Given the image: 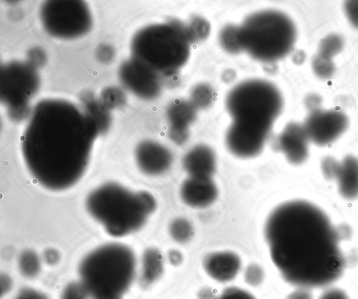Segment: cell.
Returning a JSON list of instances; mask_svg holds the SVG:
<instances>
[{
  "label": "cell",
  "instance_id": "cell-1",
  "mask_svg": "<svg viewBox=\"0 0 358 299\" xmlns=\"http://www.w3.org/2000/svg\"><path fill=\"white\" fill-rule=\"evenodd\" d=\"M271 259L283 279L301 288L327 286L342 275L340 235L315 204L294 200L278 205L264 228Z\"/></svg>",
  "mask_w": 358,
  "mask_h": 299
},
{
  "label": "cell",
  "instance_id": "cell-2",
  "mask_svg": "<svg viewBox=\"0 0 358 299\" xmlns=\"http://www.w3.org/2000/svg\"><path fill=\"white\" fill-rule=\"evenodd\" d=\"M98 129L71 103L47 100L33 110L22 140L23 159L44 188L64 191L84 175Z\"/></svg>",
  "mask_w": 358,
  "mask_h": 299
},
{
  "label": "cell",
  "instance_id": "cell-3",
  "mask_svg": "<svg viewBox=\"0 0 358 299\" xmlns=\"http://www.w3.org/2000/svg\"><path fill=\"white\" fill-rule=\"evenodd\" d=\"M85 206L91 217L108 234L123 237L140 230L157 203L146 191H133L116 182H106L87 196Z\"/></svg>",
  "mask_w": 358,
  "mask_h": 299
},
{
  "label": "cell",
  "instance_id": "cell-4",
  "mask_svg": "<svg viewBox=\"0 0 358 299\" xmlns=\"http://www.w3.org/2000/svg\"><path fill=\"white\" fill-rule=\"evenodd\" d=\"M136 267L134 253L128 246L105 244L83 258L80 282L91 299H122L134 279Z\"/></svg>",
  "mask_w": 358,
  "mask_h": 299
},
{
  "label": "cell",
  "instance_id": "cell-5",
  "mask_svg": "<svg viewBox=\"0 0 358 299\" xmlns=\"http://www.w3.org/2000/svg\"><path fill=\"white\" fill-rule=\"evenodd\" d=\"M191 39L187 29L177 22L148 26L132 42L134 59L157 75H171L187 61Z\"/></svg>",
  "mask_w": 358,
  "mask_h": 299
},
{
  "label": "cell",
  "instance_id": "cell-6",
  "mask_svg": "<svg viewBox=\"0 0 358 299\" xmlns=\"http://www.w3.org/2000/svg\"><path fill=\"white\" fill-rule=\"evenodd\" d=\"M226 104L233 124L268 137L282 110V98L271 83L253 79L234 87Z\"/></svg>",
  "mask_w": 358,
  "mask_h": 299
},
{
  "label": "cell",
  "instance_id": "cell-7",
  "mask_svg": "<svg viewBox=\"0 0 358 299\" xmlns=\"http://www.w3.org/2000/svg\"><path fill=\"white\" fill-rule=\"evenodd\" d=\"M243 50L262 61L286 56L293 48L296 29L292 20L277 10L255 13L239 27Z\"/></svg>",
  "mask_w": 358,
  "mask_h": 299
},
{
  "label": "cell",
  "instance_id": "cell-8",
  "mask_svg": "<svg viewBox=\"0 0 358 299\" xmlns=\"http://www.w3.org/2000/svg\"><path fill=\"white\" fill-rule=\"evenodd\" d=\"M41 20L46 30L55 36L74 38L90 27V15L80 1H49L41 8Z\"/></svg>",
  "mask_w": 358,
  "mask_h": 299
},
{
  "label": "cell",
  "instance_id": "cell-9",
  "mask_svg": "<svg viewBox=\"0 0 358 299\" xmlns=\"http://www.w3.org/2000/svg\"><path fill=\"white\" fill-rule=\"evenodd\" d=\"M4 72L5 75L2 76H5L6 89L11 88L6 92V96L12 92L6 99V102L10 101L9 115L15 121L22 120L29 115L25 101L36 88V75L29 66L20 64L6 66Z\"/></svg>",
  "mask_w": 358,
  "mask_h": 299
},
{
  "label": "cell",
  "instance_id": "cell-10",
  "mask_svg": "<svg viewBox=\"0 0 358 299\" xmlns=\"http://www.w3.org/2000/svg\"><path fill=\"white\" fill-rule=\"evenodd\" d=\"M310 142L325 146L336 140L347 129V116L339 110H312L303 124Z\"/></svg>",
  "mask_w": 358,
  "mask_h": 299
},
{
  "label": "cell",
  "instance_id": "cell-11",
  "mask_svg": "<svg viewBox=\"0 0 358 299\" xmlns=\"http://www.w3.org/2000/svg\"><path fill=\"white\" fill-rule=\"evenodd\" d=\"M321 168L327 180L335 181L340 194L346 199L358 197V159L348 155L338 161L333 157L324 158Z\"/></svg>",
  "mask_w": 358,
  "mask_h": 299
},
{
  "label": "cell",
  "instance_id": "cell-12",
  "mask_svg": "<svg viewBox=\"0 0 358 299\" xmlns=\"http://www.w3.org/2000/svg\"><path fill=\"white\" fill-rule=\"evenodd\" d=\"M159 75L132 59L122 66L120 78L126 87L143 99H153L160 92Z\"/></svg>",
  "mask_w": 358,
  "mask_h": 299
},
{
  "label": "cell",
  "instance_id": "cell-13",
  "mask_svg": "<svg viewBox=\"0 0 358 299\" xmlns=\"http://www.w3.org/2000/svg\"><path fill=\"white\" fill-rule=\"evenodd\" d=\"M135 159L142 173L159 175L169 169L173 156L170 150L162 144L153 140H144L136 148Z\"/></svg>",
  "mask_w": 358,
  "mask_h": 299
},
{
  "label": "cell",
  "instance_id": "cell-14",
  "mask_svg": "<svg viewBox=\"0 0 358 299\" xmlns=\"http://www.w3.org/2000/svg\"><path fill=\"white\" fill-rule=\"evenodd\" d=\"M309 139L303 124L291 122L277 138V147L287 161L295 165L303 163L308 156Z\"/></svg>",
  "mask_w": 358,
  "mask_h": 299
},
{
  "label": "cell",
  "instance_id": "cell-15",
  "mask_svg": "<svg viewBox=\"0 0 358 299\" xmlns=\"http://www.w3.org/2000/svg\"><path fill=\"white\" fill-rule=\"evenodd\" d=\"M267 137L259 133L231 124L226 133V143L229 150L241 158L253 157L264 148Z\"/></svg>",
  "mask_w": 358,
  "mask_h": 299
},
{
  "label": "cell",
  "instance_id": "cell-16",
  "mask_svg": "<svg viewBox=\"0 0 358 299\" xmlns=\"http://www.w3.org/2000/svg\"><path fill=\"white\" fill-rule=\"evenodd\" d=\"M217 195V187L211 177L189 176L180 187L182 201L192 207H206L216 200Z\"/></svg>",
  "mask_w": 358,
  "mask_h": 299
},
{
  "label": "cell",
  "instance_id": "cell-17",
  "mask_svg": "<svg viewBox=\"0 0 358 299\" xmlns=\"http://www.w3.org/2000/svg\"><path fill=\"white\" fill-rule=\"evenodd\" d=\"M203 266L206 272L213 279L227 282L238 275L241 268V261L232 251H216L204 257Z\"/></svg>",
  "mask_w": 358,
  "mask_h": 299
},
{
  "label": "cell",
  "instance_id": "cell-18",
  "mask_svg": "<svg viewBox=\"0 0 358 299\" xmlns=\"http://www.w3.org/2000/svg\"><path fill=\"white\" fill-rule=\"evenodd\" d=\"M167 118L170 124V138L177 144H182L188 138L189 126L196 118V108L191 102L175 101L167 110Z\"/></svg>",
  "mask_w": 358,
  "mask_h": 299
},
{
  "label": "cell",
  "instance_id": "cell-19",
  "mask_svg": "<svg viewBox=\"0 0 358 299\" xmlns=\"http://www.w3.org/2000/svg\"><path fill=\"white\" fill-rule=\"evenodd\" d=\"M182 166L189 176L211 177L216 169L215 154L208 146L198 145L185 155Z\"/></svg>",
  "mask_w": 358,
  "mask_h": 299
},
{
  "label": "cell",
  "instance_id": "cell-20",
  "mask_svg": "<svg viewBox=\"0 0 358 299\" xmlns=\"http://www.w3.org/2000/svg\"><path fill=\"white\" fill-rule=\"evenodd\" d=\"M163 272L164 262L162 253L153 247L145 249L141 259V284L145 287L152 284L159 279Z\"/></svg>",
  "mask_w": 358,
  "mask_h": 299
},
{
  "label": "cell",
  "instance_id": "cell-21",
  "mask_svg": "<svg viewBox=\"0 0 358 299\" xmlns=\"http://www.w3.org/2000/svg\"><path fill=\"white\" fill-rule=\"evenodd\" d=\"M18 268L24 277H36L41 271L39 256L33 250L26 249L23 251L18 258Z\"/></svg>",
  "mask_w": 358,
  "mask_h": 299
},
{
  "label": "cell",
  "instance_id": "cell-22",
  "mask_svg": "<svg viewBox=\"0 0 358 299\" xmlns=\"http://www.w3.org/2000/svg\"><path fill=\"white\" fill-rule=\"evenodd\" d=\"M220 40L223 48L230 53H237L243 50L239 27L227 26L222 30Z\"/></svg>",
  "mask_w": 358,
  "mask_h": 299
},
{
  "label": "cell",
  "instance_id": "cell-23",
  "mask_svg": "<svg viewBox=\"0 0 358 299\" xmlns=\"http://www.w3.org/2000/svg\"><path fill=\"white\" fill-rule=\"evenodd\" d=\"M169 233L171 238L179 243L187 242L193 233L192 226L185 218L173 219L169 226Z\"/></svg>",
  "mask_w": 358,
  "mask_h": 299
},
{
  "label": "cell",
  "instance_id": "cell-24",
  "mask_svg": "<svg viewBox=\"0 0 358 299\" xmlns=\"http://www.w3.org/2000/svg\"><path fill=\"white\" fill-rule=\"evenodd\" d=\"M343 44L342 39L338 36L329 35L321 41L319 45L318 56L331 59L341 51Z\"/></svg>",
  "mask_w": 358,
  "mask_h": 299
},
{
  "label": "cell",
  "instance_id": "cell-25",
  "mask_svg": "<svg viewBox=\"0 0 358 299\" xmlns=\"http://www.w3.org/2000/svg\"><path fill=\"white\" fill-rule=\"evenodd\" d=\"M213 99V91L206 85H199L192 93V103L196 108H204L210 105Z\"/></svg>",
  "mask_w": 358,
  "mask_h": 299
},
{
  "label": "cell",
  "instance_id": "cell-26",
  "mask_svg": "<svg viewBox=\"0 0 358 299\" xmlns=\"http://www.w3.org/2000/svg\"><path fill=\"white\" fill-rule=\"evenodd\" d=\"M90 296L79 282H73L66 285L62 293L61 299H90Z\"/></svg>",
  "mask_w": 358,
  "mask_h": 299
},
{
  "label": "cell",
  "instance_id": "cell-27",
  "mask_svg": "<svg viewBox=\"0 0 358 299\" xmlns=\"http://www.w3.org/2000/svg\"><path fill=\"white\" fill-rule=\"evenodd\" d=\"M313 68L318 76L329 78L334 71V64L331 59L317 56L313 60Z\"/></svg>",
  "mask_w": 358,
  "mask_h": 299
},
{
  "label": "cell",
  "instance_id": "cell-28",
  "mask_svg": "<svg viewBox=\"0 0 358 299\" xmlns=\"http://www.w3.org/2000/svg\"><path fill=\"white\" fill-rule=\"evenodd\" d=\"M264 277L262 268L255 263L248 265L244 272L245 282L252 286H259L263 282Z\"/></svg>",
  "mask_w": 358,
  "mask_h": 299
},
{
  "label": "cell",
  "instance_id": "cell-29",
  "mask_svg": "<svg viewBox=\"0 0 358 299\" xmlns=\"http://www.w3.org/2000/svg\"><path fill=\"white\" fill-rule=\"evenodd\" d=\"M208 31L209 27L208 23L203 20H200L199 18L192 22L190 29H187L191 41H193V38H196L199 39L203 38Z\"/></svg>",
  "mask_w": 358,
  "mask_h": 299
},
{
  "label": "cell",
  "instance_id": "cell-30",
  "mask_svg": "<svg viewBox=\"0 0 358 299\" xmlns=\"http://www.w3.org/2000/svg\"><path fill=\"white\" fill-rule=\"evenodd\" d=\"M216 299H255L249 292L237 287H229L223 291Z\"/></svg>",
  "mask_w": 358,
  "mask_h": 299
},
{
  "label": "cell",
  "instance_id": "cell-31",
  "mask_svg": "<svg viewBox=\"0 0 358 299\" xmlns=\"http://www.w3.org/2000/svg\"><path fill=\"white\" fill-rule=\"evenodd\" d=\"M344 10L351 24L358 29V1H348L344 4Z\"/></svg>",
  "mask_w": 358,
  "mask_h": 299
},
{
  "label": "cell",
  "instance_id": "cell-32",
  "mask_svg": "<svg viewBox=\"0 0 358 299\" xmlns=\"http://www.w3.org/2000/svg\"><path fill=\"white\" fill-rule=\"evenodd\" d=\"M16 299H49L43 293L31 288L22 289Z\"/></svg>",
  "mask_w": 358,
  "mask_h": 299
},
{
  "label": "cell",
  "instance_id": "cell-33",
  "mask_svg": "<svg viewBox=\"0 0 358 299\" xmlns=\"http://www.w3.org/2000/svg\"><path fill=\"white\" fill-rule=\"evenodd\" d=\"M320 299H349V298L343 291L332 289L324 292Z\"/></svg>",
  "mask_w": 358,
  "mask_h": 299
},
{
  "label": "cell",
  "instance_id": "cell-34",
  "mask_svg": "<svg viewBox=\"0 0 358 299\" xmlns=\"http://www.w3.org/2000/svg\"><path fill=\"white\" fill-rule=\"evenodd\" d=\"M44 260L48 265L57 264L60 258L59 252L54 249H48L44 252Z\"/></svg>",
  "mask_w": 358,
  "mask_h": 299
},
{
  "label": "cell",
  "instance_id": "cell-35",
  "mask_svg": "<svg viewBox=\"0 0 358 299\" xmlns=\"http://www.w3.org/2000/svg\"><path fill=\"white\" fill-rule=\"evenodd\" d=\"M168 258L169 262L175 266L180 265L183 261L182 254L176 249H172L169 251Z\"/></svg>",
  "mask_w": 358,
  "mask_h": 299
},
{
  "label": "cell",
  "instance_id": "cell-36",
  "mask_svg": "<svg viewBox=\"0 0 358 299\" xmlns=\"http://www.w3.org/2000/svg\"><path fill=\"white\" fill-rule=\"evenodd\" d=\"M2 293H6L11 286V280L6 275H1V277Z\"/></svg>",
  "mask_w": 358,
  "mask_h": 299
},
{
  "label": "cell",
  "instance_id": "cell-37",
  "mask_svg": "<svg viewBox=\"0 0 358 299\" xmlns=\"http://www.w3.org/2000/svg\"><path fill=\"white\" fill-rule=\"evenodd\" d=\"M199 299H214V295L209 288H205L200 291Z\"/></svg>",
  "mask_w": 358,
  "mask_h": 299
},
{
  "label": "cell",
  "instance_id": "cell-38",
  "mask_svg": "<svg viewBox=\"0 0 358 299\" xmlns=\"http://www.w3.org/2000/svg\"><path fill=\"white\" fill-rule=\"evenodd\" d=\"M288 299H310L309 295L308 293L304 291H296L292 293Z\"/></svg>",
  "mask_w": 358,
  "mask_h": 299
}]
</instances>
